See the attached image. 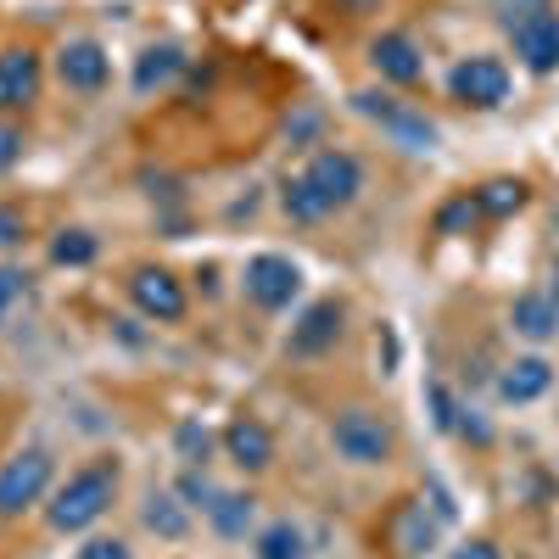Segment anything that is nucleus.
<instances>
[{
	"label": "nucleus",
	"instance_id": "dca6fc26",
	"mask_svg": "<svg viewBox=\"0 0 559 559\" xmlns=\"http://www.w3.org/2000/svg\"><path fill=\"white\" fill-rule=\"evenodd\" d=\"M369 68H376L386 84H397V90H414L419 79H426V57H419V45L408 34H397V28L369 39Z\"/></svg>",
	"mask_w": 559,
	"mask_h": 559
},
{
	"label": "nucleus",
	"instance_id": "423d86ee",
	"mask_svg": "<svg viewBox=\"0 0 559 559\" xmlns=\"http://www.w3.org/2000/svg\"><path fill=\"white\" fill-rule=\"evenodd\" d=\"M241 292H247V302L263 308V313H286V308L302 297V269H297L292 258H280V252H258V258H247V269H241Z\"/></svg>",
	"mask_w": 559,
	"mask_h": 559
},
{
	"label": "nucleus",
	"instance_id": "2eb2a0df",
	"mask_svg": "<svg viewBox=\"0 0 559 559\" xmlns=\"http://www.w3.org/2000/svg\"><path fill=\"white\" fill-rule=\"evenodd\" d=\"M107 73H112V57H107L102 39H68L57 51V79L68 90H79V96H96L107 84Z\"/></svg>",
	"mask_w": 559,
	"mask_h": 559
},
{
	"label": "nucleus",
	"instance_id": "20e7f679",
	"mask_svg": "<svg viewBox=\"0 0 559 559\" xmlns=\"http://www.w3.org/2000/svg\"><path fill=\"white\" fill-rule=\"evenodd\" d=\"M51 487H57L51 448H39V442L17 448L7 464H0V521H23L34 503L51 498Z\"/></svg>",
	"mask_w": 559,
	"mask_h": 559
},
{
	"label": "nucleus",
	"instance_id": "39448f33",
	"mask_svg": "<svg viewBox=\"0 0 559 559\" xmlns=\"http://www.w3.org/2000/svg\"><path fill=\"white\" fill-rule=\"evenodd\" d=\"M353 112H358V118H369V123H381L403 152H431L437 140H442V134H437V123H431L426 112H419L414 102L392 96V90H358V96H353Z\"/></svg>",
	"mask_w": 559,
	"mask_h": 559
},
{
	"label": "nucleus",
	"instance_id": "9d476101",
	"mask_svg": "<svg viewBox=\"0 0 559 559\" xmlns=\"http://www.w3.org/2000/svg\"><path fill=\"white\" fill-rule=\"evenodd\" d=\"M442 526H448V521L437 515V509H426V498H403L392 515H386L381 537H386L392 559H419V554H431V548H437Z\"/></svg>",
	"mask_w": 559,
	"mask_h": 559
},
{
	"label": "nucleus",
	"instance_id": "2f4dec72",
	"mask_svg": "<svg viewBox=\"0 0 559 559\" xmlns=\"http://www.w3.org/2000/svg\"><path fill=\"white\" fill-rule=\"evenodd\" d=\"M17 241H23V213L0 207V247H17Z\"/></svg>",
	"mask_w": 559,
	"mask_h": 559
},
{
	"label": "nucleus",
	"instance_id": "4be33fe9",
	"mask_svg": "<svg viewBox=\"0 0 559 559\" xmlns=\"http://www.w3.org/2000/svg\"><path fill=\"white\" fill-rule=\"evenodd\" d=\"M252 554L258 559H308V537L297 521H269L252 532Z\"/></svg>",
	"mask_w": 559,
	"mask_h": 559
},
{
	"label": "nucleus",
	"instance_id": "7ed1b4c3",
	"mask_svg": "<svg viewBox=\"0 0 559 559\" xmlns=\"http://www.w3.org/2000/svg\"><path fill=\"white\" fill-rule=\"evenodd\" d=\"M331 448L342 464H353V471H381V464H392L397 453V431L392 419L364 408V403H347L331 414Z\"/></svg>",
	"mask_w": 559,
	"mask_h": 559
},
{
	"label": "nucleus",
	"instance_id": "ddd939ff",
	"mask_svg": "<svg viewBox=\"0 0 559 559\" xmlns=\"http://www.w3.org/2000/svg\"><path fill=\"white\" fill-rule=\"evenodd\" d=\"M218 442H224V459L236 464V471H247V476H263L274 464V431L263 426L258 414H236Z\"/></svg>",
	"mask_w": 559,
	"mask_h": 559
},
{
	"label": "nucleus",
	"instance_id": "bb28decb",
	"mask_svg": "<svg viewBox=\"0 0 559 559\" xmlns=\"http://www.w3.org/2000/svg\"><path fill=\"white\" fill-rule=\"evenodd\" d=\"M476 218H481V207H476V197H471V191H464V197H453V202L437 213V236H453L459 224H476Z\"/></svg>",
	"mask_w": 559,
	"mask_h": 559
},
{
	"label": "nucleus",
	"instance_id": "7c9ffc66",
	"mask_svg": "<svg viewBox=\"0 0 559 559\" xmlns=\"http://www.w3.org/2000/svg\"><path fill=\"white\" fill-rule=\"evenodd\" d=\"M448 559H503V548H498L492 537H471V543H459Z\"/></svg>",
	"mask_w": 559,
	"mask_h": 559
},
{
	"label": "nucleus",
	"instance_id": "f257e3e1",
	"mask_svg": "<svg viewBox=\"0 0 559 559\" xmlns=\"http://www.w3.org/2000/svg\"><path fill=\"white\" fill-rule=\"evenodd\" d=\"M364 191V163L347 146H319L297 174L280 179V213L292 224H319L342 207H353Z\"/></svg>",
	"mask_w": 559,
	"mask_h": 559
},
{
	"label": "nucleus",
	"instance_id": "b1692460",
	"mask_svg": "<svg viewBox=\"0 0 559 559\" xmlns=\"http://www.w3.org/2000/svg\"><path fill=\"white\" fill-rule=\"evenodd\" d=\"M174 448H179L185 464H207V453H213V431L197 426V419H185V426L174 431Z\"/></svg>",
	"mask_w": 559,
	"mask_h": 559
},
{
	"label": "nucleus",
	"instance_id": "5701e85b",
	"mask_svg": "<svg viewBox=\"0 0 559 559\" xmlns=\"http://www.w3.org/2000/svg\"><path fill=\"white\" fill-rule=\"evenodd\" d=\"M96 236L90 229H57V241H51V263L62 269H84V263H96Z\"/></svg>",
	"mask_w": 559,
	"mask_h": 559
},
{
	"label": "nucleus",
	"instance_id": "1a4fd4ad",
	"mask_svg": "<svg viewBox=\"0 0 559 559\" xmlns=\"http://www.w3.org/2000/svg\"><path fill=\"white\" fill-rule=\"evenodd\" d=\"M509 51H515V62L526 73H559V12L554 7H537L526 17L509 23Z\"/></svg>",
	"mask_w": 559,
	"mask_h": 559
},
{
	"label": "nucleus",
	"instance_id": "6e6552de",
	"mask_svg": "<svg viewBox=\"0 0 559 559\" xmlns=\"http://www.w3.org/2000/svg\"><path fill=\"white\" fill-rule=\"evenodd\" d=\"M509 68L498 62V57H487V51H476V57H459L453 62V73H448V96L459 102V107H476V112H492V107H503L509 102Z\"/></svg>",
	"mask_w": 559,
	"mask_h": 559
},
{
	"label": "nucleus",
	"instance_id": "0eeeda50",
	"mask_svg": "<svg viewBox=\"0 0 559 559\" xmlns=\"http://www.w3.org/2000/svg\"><path fill=\"white\" fill-rule=\"evenodd\" d=\"M123 292H129V302H134L140 313L157 319V324H179L185 313H191V297H185V280H179L174 269H163V263H140V269H129Z\"/></svg>",
	"mask_w": 559,
	"mask_h": 559
},
{
	"label": "nucleus",
	"instance_id": "f03ea898",
	"mask_svg": "<svg viewBox=\"0 0 559 559\" xmlns=\"http://www.w3.org/2000/svg\"><path fill=\"white\" fill-rule=\"evenodd\" d=\"M118 487H123L118 459H90L68 481L51 487V498H45V521H51V532H90L118 503Z\"/></svg>",
	"mask_w": 559,
	"mask_h": 559
},
{
	"label": "nucleus",
	"instance_id": "a211bd4d",
	"mask_svg": "<svg viewBox=\"0 0 559 559\" xmlns=\"http://www.w3.org/2000/svg\"><path fill=\"white\" fill-rule=\"evenodd\" d=\"M185 45H174V39H163V45H146V51L134 57V90L140 96H152V90H168L179 73H185Z\"/></svg>",
	"mask_w": 559,
	"mask_h": 559
},
{
	"label": "nucleus",
	"instance_id": "4468645a",
	"mask_svg": "<svg viewBox=\"0 0 559 559\" xmlns=\"http://www.w3.org/2000/svg\"><path fill=\"white\" fill-rule=\"evenodd\" d=\"M548 386H554V364H548L543 353H521V358H509V364L498 369V376H492L498 403H515V408H526V403L548 397Z\"/></svg>",
	"mask_w": 559,
	"mask_h": 559
},
{
	"label": "nucleus",
	"instance_id": "c85d7f7f",
	"mask_svg": "<svg viewBox=\"0 0 559 559\" xmlns=\"http://www.w3.org/2000/svg\"><path fill=\"white\" fill-rule=\"evenodd\" d=\"M79 559H134V548H129L123 537L96 532V537H84V543H79Z\"/></svg>",
	"mask_w": 559,
	"mask_h": 559
},
{
	"label": "nucleus",
	"instance_id": "473e14b6",
	"mask_svg": "<svg viewBox=\"0 0 559 559\" xmlns=\"http://www.w3.org/2000/svg\"><path fill=\"white\" fill-rule=\"evenodd\" d=\"M498 7V17H503V28L515 23V17H526V12H537V7H548V0H492Z\"/></svg>",
	"mask_w": 559,
	"mask_h": 559
},
{
	"label": "nucleus",
	"instance_id": "a878e982",
	"mask_svg": "<svg viewBox=\"0 0 559 559\" xmlns=\"http://www.w3.org/2000/svg\"><path fill=\"white\" fill-rule=\"evenodd\" d=\"M28 297V269L23 263H0V324H7V313Z\"/></svg>",
	"mask_w": 559,
	"mask_h": 559
},
{
	"label": "nucleus",
	"instance_id": "72a5a7b5",
	"mask_svg": "<svg viewBox=\"0 0 559 559\" xmlns=\"http://www.w3.org/2000/svg\"><path fill=\"white\" fill-rule=\"evenodd\" d=\"M336 12H347V17H369V12H381V0H336Z\"/></svg>",
	"mask_w": 559,
	"mask_h": 559
},
{
	"label": "nucleus",
	"instance_id": "f3484780",
	"mask_svg": "<svg viewBox=\"0 0 559 559\" xmlns=\"http://www.w3.org/2000/svg\"><path fill=\"white\" fill-rule=\"evenodd\" d=\"M509 331H515L521 342H532V347L554 342L559 336V302H554V292L548 286L521 292L515 302H509Z\"/></svg>",
	"mask_w": 559,
	"mask_h": 559
},
{
	"label": "nucleus",
	"instance_id": "6ab92c4d",
	"mask_svg": "<svg viewBox=\"0 0 559 559\" xmlns=\"http://www.w3.org/2000/svg\"><path fill=\"white\" fill-rule=\"evenodd\" d=\"M207 526H213L218 537H229V543H241L247 532H258V498L218 487V498H213V509H207Z\"/></svg>",
	"mask_w": 559,
	"mask_h": 559
},
{
	"label": "nucleus",
	"instance_id": "aec40b11",
	"mask_svg": "<svg viewBox=\"0 0 559 559\" xmlns=\"http://www.w3.org/2000/svg\"><path fill=\"white\" fill-rule=\"evenodd\" d=\"M140 521H146V532H157L163 543L191 537V509L179 503V492H152L146 503H140Z\"/></svg>",
	"mask_w": 559,
	"mask_h": 559
},
{
	"label": "nucleus",
	"instance_id": "cd10ccee",
	"mask_svg": "<svg viewBox=\"0 0 559 559\" xmlns=\"http://www.w3.org/2000/svg\"><path fill=\"white\" fill-rule=\"evenodd\" d=\"M426 397H431V419H437V426H442V431H459V408H464V403H459L442 381H431Z\"/></svg>",
	"mask_w": 559,
	"mask_h": 559
},
{
	"label": "nucleus",
	"instance_id": "f704fd0d",
	"mask_svg": "<svg viewBox=\"0 0 559 559\" xmlns=\"http://www.w3.org/2000/svg\"><path fill=\"white\" fill-rule=\"evenodd\" d=\"M548 292H554V302H559V263H554V286H548Z\"/></svg>",
	"mask_w": 559,
	"mask_h": 559
},
{
	"label": "nucleus",
	"instance_id": "412c9836",
	"mask_svg": "<svg viewBox=\"0 0 559 559\" xmlns=\"http://www.w3.org/2000/svg\"><path fill=\"white\" fill-rule=\"evenodd\" d=\"M471 197H476L481 218H509V213H521V207L532 202V185H526V179H509V174H498V179L476 185Z\"/></svg>",
	"mask_w": 559,
	"mask_h": 559
},
{
	"label": "nucleus",
	"instance_id": "393cba45",
	"mask_svg": "<svg viewBox=\"0 0 559 559\" xmlns=\"http://www.w3.org/2000/svg\"><path fill=\"white\" fill-rule=\"evenodd\" d=\"M174 492H179V503L185 509H202V515H207V509H213V498H218V487L197 471V464H191V471H185L179 481H174Z\"/></svg>",
	"mask_w": 559,
	"mask_h": 559
},
{
	"label": "nucleus",
	"instance_id": "c756f323",
	"mask_svg": "<svg viewBox=\"0 0 559 559\" xmlns=\"http://www.w3.org/2000/svg\"><path fill=\"white\" fill-rule=\"evenodd\" d=\"M23 146H28V140H23V129H17L12 118H0V174L23 163Z\"/></svg>",
	"mask_w": 559,
	"mask_h": 559
},
{
	"label": "nucleus",
	"instance_id": "f8f14e48",
	"mask_svg": "<svg viewBox=\"0 0 559 559\" xmlns=\"http://www.w3.org/2000/svg\"><path fill=\"white\" fill-rule=\"evenodd\" d=\"M39 84H45V62H39L34 45H12V51H0V112L34 107Z\"/></svg>",
	"mask_w": 559,
	"mask_h": 559
},
{
	"label": "nucleus",
	"instance_id": "9b49d317",
	"mask_svg": "<svg viewBox=\"0 0 559 559\" xmlns=\"http://www.w3.org/2000/svg\"><path fill=\"white\" fill-rule=\"evenodd\" d=\"M342 324H347V308L336 297H319L302 308V319L292 324V336H286V353L292 358H319V353H331L342 342Z\"/></svg>",
	"mask_w": 559,
	"mask_h": 559
}]
</instances>
